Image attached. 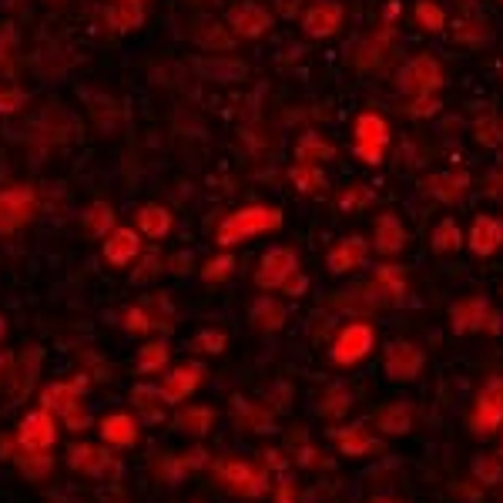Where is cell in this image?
Instances as JSON below:
<instances>
[{
	"label": "cell",
	"instance_id": "1",
	"mask_svg": "<svg viewBox=\"0 0 503 503\" xmlns=\"http://www.w3.org/2000/svg\"><path fill=\"white\" fill-rule=\"evenodd\" d=\"M282 225V212L272 208V205H245L239 212H232L218 225L215 239L222 249H232V245H242V242L255 239V235H265V232H276Z\"/></svg>",
	"mask_w": 503,
	"mask_h": 503
},
{
	"label": "cell",
	"instance_id": "2",
	"mask_svg": "<svg viewBox=\"0 0 503 503\" xmlns=\"http://www.w3.org/2000/svg\"><path fill=\"white\" fill-rule=\"evenodd\" d=\"M84 379H75V383H50L48 390L40 393V406L48 413L61 416L64 427L71 433H81V429L91 427V413L84 406Z\"/></svg>",
	"mask_w": 503,
	"mask_h": 503
},
{
	"label": "cell",
	"instance_id": "3",
	"mask_svg": "<svg viewBox=\"0 0 503 503\" xmlns=\"http://www.w3.org/2000/svg\"><path fill=\"white\" fill-rule=\"evenodd\" d=\"M212 473L225 490L239 493V497H249V500H255V497H262V493L269 490V473H265L262 466L249 463V460L222 456V460L212 463Z\"/></svg>",
	"mask_w": 503,
	"mask_h": 503
},
{
	"label": "cell",
	"instance_id": "4",
	"mask_svg": "<svg viewBox=\"0 0 503 503\" xmlns=\"http://www.w3.org/2000/svg\"><path fill=\"white\" fill-rule=\"evenodd\" d=\"M386 145H390V125H386V118L376 111L359 114L356 128H352V151H356V158L366 164H383Z\"/></svg>",
	"mask_w": 503,
	"mask_h": 503
},
{
	"label": "cell",
	"instance_id": "5",
	"mask_svg": "<svg viewBox=\"0 0 503 503\" xmlns=\"http://www.w3.org/2000/svg\"><path fill=\"white\" fill-rule=\"evenodd\" d=\"M373 349H376V329L369 326V322H346L336 332V340H332L329 359L346 369V366L363 363Z\"/></svg>",
	"mask_w": 503,
	"mask_h": 503
},
{
	"label": "cell",
	"instance_id": "6",
	"mask_svg": "<svg viewBox=\"0 0 503 503\" xmlns=\"http://www.w3.org/2000/svg\"><path fill=\"white\" fill-rule=\"evenodd\" d=\"M456 332H503V315L483 296H466L450 309Z\"/></svg>",
	"mask_w": 503,
	"mask_h": 503
},
{
	"label": "cell",
	"instance_id": "7",
	"mask_svg": "<svg viewBox=\"0 0 503 503\" xmlns=\"http://www.w3.org/2000/svg\"><path fill=\"white\" fill-rule=\"evenodd\" d=\"M38 215V191L31 185L0 191V235H13L17 228H24Z\"/></svg>",
	"mask_w": 503,
	"mask_h": 503
},
{
	"label": "cell",
	"instance_id": "8",
	"mask_svg": "<svg viewBox=\"0 0 503 503\" xmlns=\"http://www.w3.org/2000/svg\"><path fill=\"white\" fill-rule=\"evenodd\" d=\"M443 84V71L433 54H416L400 71V91L410 98H429Z\"/></svg>",
	"mask_w": 503,
	"mask_h": 503
},
{
	"label": "cell",
	"instance_id": "9",
	"mask_svg": "<svg viewBox=\"0 0 503 503\" xmlns=\"http://www.w3.org/2000/svg\"><path fill=\"white\" fill-rule=\"evenodd\" d=\"M299 272V255L289 245H276L262 255V262L255 269V286L259 289H282L292 276Z\"/></svg>",
	"mask_w": 503,
	"mask_h": 503
},
{
	"label": "cell",
	"instance_id": "10",
	"mask_svg": "<svg viewBox=\"0 0 503 503\" xmlns=\"http://www.w3.org/2000/svg\"><path fill=\"white\" fill-rule=\"evenodd\" d=\"M17 443H21V450L24 453H50V446L57 443V423H54V413H48L44 406L31 410V413L21 419Z\"/></svg>",
	"mask_w": 503,
	"mask_h": 503
},
{
	"label": "cell",
	"instance_id": "11",
	"mask_svg": "<svg viewBox=\"0 0 503 503\" xmlns=\"http://www.w3.org/2000/svg\"><path fill=\"white\" fill-rule=\"evenodd\" d=\"M383 366H386V376L396 379V383H413L423 366H427V352L419 349L416 342H390L386 346V356H383Z\"/></svg>",
	"mask_w": 503,
	"mask_h": 503
},
{
	"label": "cell",
	"instance_id": "12",
	"mask_svg": "<svg viewBox=\"0 0 503 503\" xmlns=\"http://www.w3.org/2000/svg\"><path fill=\"white\" fill-rule=\"evenodd\" d=\"M503 427V379H487L473 406V433L490 437Z\"/></svg>",
	"mask_w": 503,
	"mask_h": 503
},
{
	"label": "cell",
	"instance_id": "13",
	"mask_svg": "<svg viewBox=\"0 0 503 503\" xmlns=\"http://www.w3.org/2000/svg\"><path fill=\"white\" fill-rule=\"evenodd\" d=\"M329 437H332V443H336V450L342 456H376V453L386 450V443L379 440V437H373L369 427H363V423L329 429Z\"/></svg>",
	"mask_w": 503,
	"mask_h": 503
},
{
	"label": "cell",
	"instance_id": "14",
	"mask_svg": "<svg viewBox=\"0 0 503 503\" xmlns=\"http://www.w3.org/2000/svg\"><path fill=\"white\" fill-rule=\"evenodd\" d=\"M67 466H71L75 473H81V477L98 480L114 466V456H111V450L101 446V443H75V446L67 450Z\"/></svg>",
	"mask_w": 503,
	"mask_h": 503
},
{
	"label": "cell",
	"instance_id": "15",
	"mask_svg": "<svg viewBox=\"0 0 503 503\" xmlns=\"http://www.w3.org/2000/svg\"><path fill=\"white\" fill-rule=\"evenodd\" d=\"M342 17H346L342 4H336V0H315L313 7L302 13V31H305V38L315 40L332 38L342 27Z\"/></svg>",
	"mask_w": 503,
	"mask_h": 503
},
{
	"label": "cell",
	"instance_id": "16",
	"mask_svg": "<svg viewBox=\"0 0 503 503\" xmlns=\"http://www.w3.org/2000/svg\"><path fill=\"white\" fill-rule=\"evenodd\" d=\"M201 379H205L201 363H181V366H175V369H168V373H164V383L158 386V390H162L164 402L172 406V402L189 400L191 393L201 386Z\"/></svg>",
	"mask_w": 503,
	"mask_h": 503
},
{
	"label": "cell",
	"instance_id": "17",
	"mask_svg": "<svg viewBox=\"0 0 503 503\" xmlns=\"http://www.w3.org/2000/svg\"><path fill=\"white\" fill-rule=\"evenodd\" d=\"M366 259H369V242L359 239V235H349V239L336 242V245L329 249L326 269L332 276H349L359 265H366Z\"/></svg>",
	"mask_w": 503,
	"mask_h": 503
},
{
	"label": "cell",
	"instance_id": "18",
	"mask_svg": "<svg viewBox=\"0 0 503 503\" xmlns=\"http://www.w3.org/2000/svg\"><path fill=\"white\" fill-rule=\"evenodd\" d=\"M228 27L239 34V38H262L265 31L272 27V13L265 11L262 4H255V0H242L232 7L228 13Z\"/></svg>",
	"mask_w": 503,
	"mask_h": 503
},
{
	"label": "cell",
	"instance_id": "19",
	"mask_svg": "<svg viewBox=\"0 0 503 503\" xmlns=\"http://www.w3.org/2000/svg\"><path fill=\"white\" fill-rule=\"evenodd\" d=\"M98 433H101V443H104V446L128 450V446H135V443H138L141 423L131 413H108L98 423Z\"/></svg>",
	"mask_w": 503,
	"mask_h": 503
},
{
	"label": "cell",
	"instance_id": "20",
	"mask_svg": "<svg viewBox=\"0 0 503 503\" xmlns=\"http://www.w3.org/2000/svg\"><path fill=\"white\" fill-rule=\"evenodd\" d=\"M470 252L473 255H493L503 245V218L497 215H477L473 225H470Z\"/></svg>",
	"mask_w": 503,
	"mask_h": 503
},
{
	"label": "cell",
	"instance_id": "21",
	"mask_svg": "<svg viewBox=\"0 0 503 503\" xmlns=\"http://www.w3.org/2000/svg\"><path fill=\"white\" fill-rule=\"evenodd\" d=\"M141 255V235L135 228H114L111 235L104 239V259L114 269H125Z\"/></svg>",
	"mask_w": 503,
	"mask_h": 503
},
{
	"label": "cell",
	"instance_id": "22",
	"mask_svg": "<svg viewBox=\"0 0 503 503\" xmlns=\"http://www.w3.org/2000/svg\"><path fill=\"white\" fill-rule=\"evenodd\" d=\"M406 242H410V235H406V225H402L400 218L393 212L379 215L376 232H373V249H376L379 255H400V252L406 249Z\"/></svg>",
	"mask_w": 503,
	"mask_h": 503
},
{
	"label": "cell",
	"instance_id": "23",
	"mask_svg": "<svg viewBox=\"0 0 503 503\" xmlns=\"http://www.w3.org/2000/svg\"><path fill=\"white\" fill-rule=\"evenodd\" d=\"M38 373H40V349H24L17 366H13L11 383H7V396L11 400H27V393L34 390V383H38Z\"/></svg>",
	"mask_w": 503,
	"mask_h": 503
},
{
	"label": "cell",
	"instance_id": "24",
	"mask_svg": "<svg viewBox=\"0 0 503 503\" xmlns=\"http://www.w3.org/2000/svg\"><path fill=\"white\" fill-rule=\"evenodd\" d=\"M466 189H470V175L466 172H440V175L423 181V191L433 195L437 201H443V205H456L466 195Z\"/></svg>",
	"mask_w": 503,
	"mask_h": 503
},
{
	"label": "cell",
	"instance_id": "25",
	"mask_svg": "<svg viewBox=\"0 0 503 503\" xmlns=\"http://www.w3.org/2000/svg\"><path fill=\"white\" fill-rule=\"evenodd\" d=\"M373 427L379 433H386V437L410 433V427H413V406L410 402H386V406H379L376 416H373Z\"/></svg>",
	"mask_w": 503,
	"mask_h": 503
},
{
	"label": "cell",
	"instance_id": "26",
	"mask_svg": "<svg viewBox=\"0 0 503 503\" xmlns=\"http://www.w3.org/2000/svg\"><path fill=\"white\" fill-rule=\"evenodd\" d=\"M135 222H138V235H148V239H164L172 232V212L164 205H154V201L141 205Z\"/></svg>",
	"mask_w": 503,
	"mask_h": 503
},
{
	"label": "cell",
	"instance_id": "27",
	"mask_svg": "<svg viewBox=\"0 0 503 503\" xmlns=\"http://www.w3.org/2000/svg\"><path fill=\"white\" fill-rule=\"evenodd\" d=\"M131 402H135V410L141 413V419L145 423H162L164 419V396L162 390H154V386H145V383H138L135 390H131Z\"/></svg>",
	"mask_w": 503,
	"mask_h": 503
},
{
	"label": "cell",
	"instance_id": "28",
	"mask_svg": "<svg viewBox=\"0 0 503 503\" xmlns=\"http://www.w3.org/2000/svg\"><path fill=\"white\" fill-rule=\"evenodd\" d=\"M168 359H172V349H168V342L154 340V342H145L138 349V359H135V369H138L141 376H158L168 369Z\"/></svg>",
	"mask_w": 503,
	"mask_h": 503
},
{
	"label": "cell",
	"instance_id": "29",
	"mask_svg": "<svg viewBox=\"0 0 503 503\" xmlns=\"http://www.w3.org/2000/svg\"><path fill=\"white\" fill-rule=\"evenodd\" d=\"M175 427L181 433H189V437H205L215 427V410L212 406H185L175 416Z\"/></svg>",
	"mask_w": 503,
	"mask_h": 503
},
{
	"label": "cell",
	"instance_id": "30",
	"mask_svg": "<svg viewBox=\"0 0 503 503\" xmlns=\"http://www.w3.org/2000/svg\"><path fill=\"white\" fill-rule=\"evenodd\" d=\"M332 154H336V148H332L319 131H305V135L299 138V145H296V162H302V164L329 162Z\"/></svg>",
	"mask_w": 503,
	"mask_h": 503
},
{
	"label": "cell",
	"instance_id": "31",
	"mask_svg": "<svg viewBox=\"0 0 503 503\" xmlns=\"http://www.w3.org/2000/svg\"><path fill=\"white\" fill-rule=\"evenodd\" d=\"M286 305L276 299H259L252 305V326L262 329V332H276V329L286 326Z\"/></svg>",
	"mask_w": 503,
	"mask_h": 503
},
{
	"label": "cell",
	"instance_id": "32",
	"mask_svg": "<svg viewBox=\"0 0 503 503\" xmlns=\"http://www.w3.org/2000/svg\"><path fill=\"white\" fill-rule=\"evenodd\" d=\"M81 225H84V232L94 235V239H101V235L108 239L114 228H118L114 225V208L108 201H94L88 212H84V218H81Z\"/></svg>",
	"mask_w": 503,
	"mask_h": 503
},
{
	"label": "cell",
	"instance_id": "33",
	"mask_svg": "<svg viewBox=\"0 0 503 503\" xmlns=\"http://www.w3.org/2000/svg\"><path fill=\"white\" fill-rule=\"evenodd\" d=\"M199 71H205V77H215V81H239L249 75V64L235 61V57H208V61H199Z\"/></svg>",
	"mask_w": 503,
	"mask_h": 503
},
{
	"label": "cell",
	"instance_id": "34",
	"mask_svg": "<svg viewBox=\"0 0 503 503\" xmlns=\"http://www.w3.org/2000/svg\"><path fill=\"white\" fill-rule=\"evenodd\" d=\"M104 17H108V24L114 31H135L145 21V7L141 4H128V0H114Z\"/></svg>",
	"mask_w": 503,
	"mask_h": 503
},
{
	"label": "cell",
	"instance_id": "35",
	"mask_svg": "<svg viewBox=\"0 0 503 503\" xmlns=\"http://www.w3.org/2000/svg\"><path fill=\"white\" fill-rule=\"evenodd\" d=\"M289 181L302 191V195H315V191L326 189V172H322L319 164L296 162V164H292V172H289Z\"/></svg>",
	"mask_w": 503,
	"mask_h": 503
},
{
	"label": "cell",
	"instance_id": "36",
	"mask_svg": "<svg viewBox=\"0 0 503 503\" xmlns=\"http://www.w3.org/2000/svg\"><path fill=\"white\" fill-rule=\"evenodd\" d=\"M376 286H379V292L386 296V302H400L402 296H406V272L402 269H396V265H383V269H376Z\"/></svg>",
	"mask_w": 503,
	"mask_h": 503
},
{
	"label": "cell",
	"instance_id": "37",
	"mask_svg": "<svg viewBox=\"0 0 503 503\" xmlns=\"http://www.w3.org/2000/svg\"><path fill=\"white\" fill-rule=\"evenodd\" d=\"M13 463L27 480H44L54 470V456L50 453H17Z\"/></svg>",
	"mask_w": 503,
	"mask_h": 503
},
{
	"label": "cell",
	"instance_id": "38",
	"mask_svg": "<svg viewBox=\"0 0 503 503\" xmlns=\"http://www.w3.org/2000/svg\"><path fill=\"white\" fill-rule=\"evenodd\" d=\"M470 470H473V477H477L480 483H487V487H497V483H503V456L480 453V456H473Z\"/></svg>",
	"mask_w": 503,
	"mask_h": 503
},
{
	"label": "cell",
	"instance_id": "39",
	"mask_svg": "<svg viewBox=\"0 0 503 503\" xmlns=\"http://www.w3.org/2000/svg\"><path fill=\"white\" fill-rule=\"evenodd\" d=\"M463 245V232H460V225L453 222V218H443L440 225L433 228V249L440 252V255H446V252H456Z\"/></svg>",
	"mask_w": 503,
	"mask_h": 503
},
{
	"label": "cell",
	"instance_id": "40",
	"mask_svg": "<svg viewBox=\"0 0 503 503\" xmlns=\"http://www.w3.org/2000/svg\"><path fill=\"white\" fill-rule=\"evenodd\" d=\"M373 189L369 185H349V189H342L340 195V212L352 215V212H359V208H369L373 205Z\"/></svg>",
	"mask_w": 503,
	"mask_h": 503
},
{
	"label": "cell",
	"instance_id": "41",
	"mask_svg": "<svg viewBox=\"0 0 503 503\" xmlns=\"http://www.w3.org/2000/svg\"><path fill=\"white\" fill-rule=\"evenodd\" d=\"M416 21H419V27H427V31H433V34H440L443 27H446V13H443L440 4L419 0V4H416Z\"/></svg>",
	"mask_w": 503,
	"mask_h": 503
},
{
	"label": "cell",
	"instance_id": "42",
	"mask_svg": "<svg viewBox=\"0 0 503 503\" xmlns=\"http://www.w3.org/2000/svg\"><path fill=\"white\" fill-rule=\"evenodd\" d=\"M125 329L128 332H135V336H145V332H151L154 329V319H151V313H148V305H128L125 313Z\"/></svg>",
	"mask_w": 503,
	"mask_h": 503
},
{
	"label": "cell",
	"instance_id": "43",
	"mask_svg": "<svg viewBox=\"0 0 503 503\" xmlns=\"http://www.w3.org/2000/svg\"><path fill=\"white\" fill-rule=\"evenodd\" d=\"M225 332L222 329H201L199 336L191 340V349L195 352H208V356H218V352L225 349Z\"/></svg>",
	"mask_w": 503,
	"mask_h": 503
},
{
	"label": "cell",
	"instance_id": "44",
	"mask_svg": "<svg viewBox=\"0 0 503 503\" xmlns=\"http://www.w3.org/2000/svg\"><path fill=\"white\" fill-rule=\"evenodd\" d=\"M232 272H235V259L232 255H218V259L201 265V278L205 282H225Z\"/></svg>",
	"mask_w": 503,
	"mask_h": 503
},
{
	"label": "cell",
	"instance_id": "45",
	"mask_svg": "<svg viewBox=\"0 0 503 503\" xmlns=\"http://www.w3.org/2000/svg\"><path fill=\"white\" fill-rule=\"evenodd\" d=\"M379 44H383L379 38L363 40V44H359V54H356V67H376L379 64Z\"/></svg>",
	"mask_w": 503,
	"mask_h": 503
},
{
	"label": "cell",
	"instance_id": "46",
	"mask_svg": "<svg viewBox=\"0 0 503 503\" xmlns=\"http://www.w3.org/2000/svg\"><path fill=\"white\" fill-rule=\"evenodd\" d=\"M21 104H24V91H17V88H4V84H0V114H13V111H21Z\"/></svg>",
	"mask_w": 503,
	"mask_h": 503
},
{
	"label": "cell",
	"instance_id": "47",
	"mask_svg": "<svg viewBox=\"0 0 503 503\" xmlns=\"http://www.w3.org/2000/svg\"><path fill=\"white\" fill-rule=\"evenodd\" d=\"M199 40L201 44H212V48H228L232 40H228V34L222 31L218 24H212V27H201L199 31Z\"/></svg>",
	"mask_w": 503,
	"mask_h": 503
},
{
	"label": "cell",
	"instance_id": "48",
	"mask_svg": "<svg viewBox=\"0 0 503 503\" xmlns=\"http://www.w3.org/2000/svg\"><path fill=\"white\" fill-rule=\"evenodd\" d=\"M332 396H336V400L322 402V406H319V413H322V416H342L346 410H349V396H346V393L340 396V390H332Z\"/></svg>",
	"mask_w": 503,
	"mask_h": 503
},
{
	"label": "cell",
	"instance_id": "49",
	"mask_svg": "<svg viewBox=\"0 0 503 503\" xmlns=\"http://www.w3.org/2000/svg\"><path fill=\"white\" fill-rule=\"evenodd\" d=\"M162 255H154V252H151V255H145V265H141L138 272H135V278H138V282H145V278H151V276H158V272H162Z\"/></svg>",
	"mask_w": 503,
	"mask_h": 503
},
{
	"label": "cell",
	"instance_id": "50",
	"mask_svg": "<svg viewBox=\"0 0 503 503\" xmlns=\"http://www.w3.org/2000/svg\"><path fill=\"white\" fill-rule=\"evenodd\" d=\"M13 366H17V356L7 349H0V386H7L13 376Z\"/></svg>",
	"mask_w": 503,
	"mask_h": 503
},
{
	"label": "cell",
	"instance_id": "51",
	"mask_svg": "<svg viewBox=\"0 0 503 503\" xmlns=\"http://www.w3.org/2000/svg\"><path fill=\"white\" fill-rule=\"evenodd\" d=\"M276 503H299V493H296V483H292L289 477L278 480L276 487Z\"/></svg>",
	"mask_w": 503,
	"mask_h": 503
},
{
	"label": "cell",
	"instance_id": "52",
	"mask_svg": "<svg viewBox=\"0 0 503 503\" xmlns=\"http://www.w3.org/2000/svg\"><path fill=\"white\" fill-rule=\"evenodd\" d=\"M305 289H309V278L302 276V272H296V276H292L289 282L282 286V292H289V296H302Z\"/></svg>",
	"mask_w": 503,
	"mask_h": 503
},
{
	"label": "cell",
	"instance_id": "53",
	"mask_svg": "<svg viewBox=\"0 0 503 503\" xmlns=\"http://www.w3.org/2000/svg\"><path fill=\"white\" fill-rule=\"evenodd\" d=\"M416 101H419V104H413V108H410V111H413L416 118H419V114H433V111H440V101L427 98V104H423V98H416Z\"/></svg>",
	"mask_w": 503,
	"mask_h": 503
},
{
	"label": "cell",
	"instance_id": "54",
	"mask_svg": "<svg viewBox=\"0 0 503 503\" xmlns=\"http://www.w3.org/2000/svg\"><path fill=\"white\" fill-rule=\"evenodd\" d=\"M296 11H299V0H278V13L282 17H292Z\"/></svg>",
	"mask_w": 503,
	"mask_h": 503
},
{
	"label": "cell",
	"instance_id": "55",
	"mask_svg": "<svg viewBox=\"0 0 503 503\" xmlns=\"http://www.w3.org/2000/svg\"><path fill=\"white\" fill-rule=\"evenodd\" d=\"M493 181H497V185H490V191H493V195H503V175L493 178Z\"/></svg>",
	"mask_w": 503,
	"mask_h": 503
},
{
	"label": "cell",
	"instance_id": "56",
	"mask_svg": "<svg viewBox=\"0 0 503 503\" xmlns=\"http://www.w3.org/2000/svg\"><path fill=\"white\" fill-rule=\"evenodd\" d=\"M4 329L7 326H4V315H0V342H4Z\"/></svg>",
	"mask_w": 503,
	"mask_h": 503
},
{
	"label": "cell",
	"instance_id": "57",
	"mask_svg": "<svg viewBox=\"0 0 503 503\" xmlns=\"http://www.w3.org/2000/svg\"><path fill=\"white\" fill-rule=\"evenodd\" d=\"M128 4H145V0H128Z\"/></svg>",
	"mask_w": 503,
	"mask_h": 503
},
{
	"label": "cell",
	"instance_id": "58",
	"mask_svg": "<svg viewBox=\"0 0 503 503\" xmlns=\"http://www.w3.org/2000/svg\"><path fill=\"white\" fill-rule=\"evenodd\" d=\"M373 503H393V500H373Z\"/></svg>",
	"mask_w": 503,
	"mask_h": 503
},
{
	"label": "cell",
	"instance_id": "59",
	"mask_svg": "<svg viewBox=\"0 0 503 503\" xmlns=\"http://www.w3.org/2000/svg\"><path fill=\"white\" fill-rule=\"evenodd\" d=\"M500 456H503V443H500Z\"/></svg>",
	"mask_w": 503,
	"mask_h": 503
}]
</instances>
